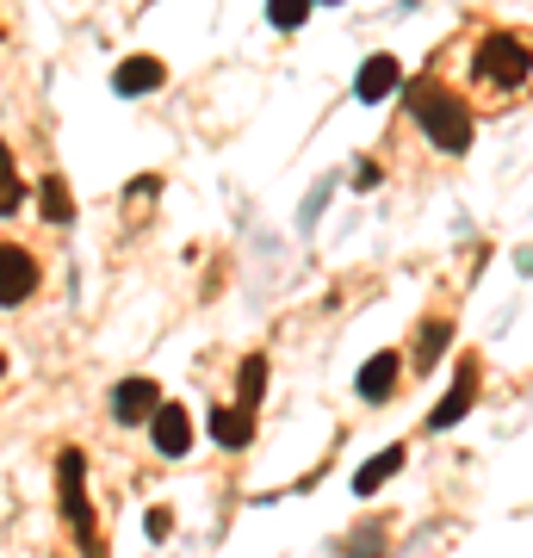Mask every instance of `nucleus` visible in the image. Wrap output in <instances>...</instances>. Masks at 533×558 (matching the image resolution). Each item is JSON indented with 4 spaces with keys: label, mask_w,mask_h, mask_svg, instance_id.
Returning a JSON list of instances; mask_svg holds the SVG:
<instances>
[{
    "label": "nucleus",
    "mask_w": 533,
    "mask_h": 558,
    "mask_svg": "<svg viewBox=\"0 0 533 558\" xmlns=\"http://www.w3.org/2000/svg\"><path fill=\"white\" fill-rule=\"evenodd\" d=\"M410 119L422 124V137L435 143V149H447V156H465L472 149V100L465 94H453L447 81L422 75L410 81Z\"/></svg>",
    "instance_id": "obj_1"
},
{
    "label": "nucleus",
    "mask_w": 533,
    "mask_h": 558,
    "mask_svg": "<svg viewBox=\"0 0 533 558\" xmlns=\"http://www.w3.org/2000/svg\"><path fill=\"white\" fill-rule=\"evenodd\" d=\"M472 81L496 100H514L533 87V32H484L472 50Z\"/></svg>",
    "instance_id": "obj_2"
},
{
    "label": "nucleus",
    "mask_w": 533,
    "mask_h": 558,
    "mask_svg": "<svg viewBox=\"0 0 533 558\" xmlns=\"http://www.w3.org/2000/svg\"><path fill=\"white\" fill-rule=\"evenodd\" d=\"M57 502H62L69 534H75L81 546H99L94 509H87V459H81V447H62V453H57Z\"/></svg>",
    "instance_id": "obj_3"
},
{
    "label": "nucleus",
    "mask_w": 533,
    "mask_h": 558,
    "mask_svg": "<svg viewBox=\"0 0 533 558\" xmlns=\"http://www.w3.org/2000/svg\"><path fill=\"white\" fill-rule=\"evenodd\" d=\"M32 292H38V260H32V248L0 242V304L13 311V304H25Z\"/></svg>",
    "instance_id": "obj_4"
},
{
    "label": "nucleus",
    "mask_w": 533,
    "mask_h": 558,
    "mask_svg": "<svg viewBox=\"0 0 533 558\" xmlns=\"http://www.w3.org/2000/svg\"><path fill=\"white\" fill-rule=\"evenodd\" d=\"M149 440H156L161 459L193 453V416H186V403H156V416H149Z\"/></svg>",
    "instance_id": "obj_5"
},
{
    "label": "nucleus",
    "mask_w": 533,
    "mask_h": 558,
    "mask_svg": "<svg viewBox=\"0 0 533 558\" xmlns=\"http://www.w3.org/2000/svg\"><path fill=\"white\" fill-rule=\"evenodd\" d=\"M397 87H403V62H397V57L378 50V57L360 62V75H354V100L360 106H378L385 94H397Z\"/></svg>",
    "instance_id": "obj_6"
},
{
    "label": "nucleus",
    "mask_w": 533,
    "mask_h": 558,
    "mask_svg": "<svg viewBox=\"0 0 533 558\" xmlns=\"http://www.w3.org/2000/svg\"><path fill=\"white\" fill-rule=\"evenodd\" d=\"M472 398H477V360H465V366H459V379H453V391L435 403L428 428H453V422H465V416H472Z\"/></svg>",
    "instance_id": "obj_7"
},
{
    "label": "nucleus",
    "mask_w": 533,
    "mask_h": 558,
    "mask_svg": "<svg viewBox=\"0 0 533 558\" xmlns=\"http://www.w3.org/2000/svg\"><path fill=\"white\" fill-rule=\"evenodd\" d=\"M156 403H161L156 379H124L119 391H112V416H119L124 428H137V422L156 416Z\"/></svg>",
    "instance_id": "obj_8"
},
{
    "label": "nucleus",
    "mask_w": 533,
    "mask_h": 558,
    "mask_svg": "<svg viewBox=\"0 0 533 558\" xmlns=\"http://www.w3.org/2000/svg\"><path fill=\"white\" fill-rule=\"evenodd\" d=\"M211 440L218 447H249L255 440V403H218L211 410Z\"/></svg>",
    "instance_id": "obj_9"
},
{
    "label": "nucleus",
    "mask_w": 533,
    "mask_h": 558,
    "mask_svg": "<svg viewBox=\"0 0 533 558\" xmlns=\"http://www.w3.org/2000/svg\"><path fill=\"white\" fill-rule=\"evenodd\" d=\"M397 373H403V360H397V354H373L366 366H360L354 391H360L366 403H385V398L397 391Z\"/></svg>",
    "instance_id": "obj_10"
},
{
    "label": "nucleus",
    "mask_w": 533,
    "mask_h": 558,
    "mask_svg": "<svg viewBox=\"0 0 533 558\" xmlns=\"http://www.w3.org/2000/svg\"><path fill=\"white\" fill-rule=\"evenodd\" d=\"M112 87L119 94H156V87H168V69H161L156 57H131L112 69Z\"/></svg>",
    "instance_id": "obj_11"
},
{
    "label": "nucleus",
    "mask_w": 533,
    "mask_h": 558,
    "mask_svg": "<svg viewBox=\"0 0 533 558\" xmlns=\"http://www.w3.org/2000/svg\"><path fill=\"white\" fill-rule=\"evenodd\" d=\"M397 472H403V447H385L378 459H366V465L354 472V490H360V497H373L378 484H391Z\"/></svg>",
    "instance_id": "obj_12"
},
{
    "label": "nucleus",
    "mask_w": 533,
    "mask_h": 558,
    "mask_svg": "<svg viewBox=\"0 0 533 558\" xmlns=\"http://www.w3.org/2000/svg\"><path fill=\"white\" fill-rule=\"evenodd\" d=\"M38 211H44V223H69V218H75V199H69V180H62V174H44L38 180Z\"/></svg>",
    "instance_id": "obj_13"
},
{
    "label": "nucleus",
    "mask_w": 533,
    "mask_h": 558,
    "mask_svg": "<svg viewBox=\"0 0 533 558\" xmlns=\"http://www.w3.org/2000/svg\"><path fill=\"white\" fill-rule=\"evenodd\" d=\"M25 205V180H20V161H13V149L0 143V218H13Z\"/></svg>",
    "instance_id": "obj_14"
},
{
    "label": "nucleus",
    "mask_w": 533,
    "mask_h": 558,
    "mask_svg": "<svg viewBox=\"0 0 533 558\" xmlns=\"http://www.w3.org/2000/svg\"><path fill=\"white\" fill-rule=\"evenodd\" d=\"M447 341H453V323H422V341H415V366L428 373V366L440 360V348H447Z\"/></svg>",
    "instance_id": "obj_15"
},
{
    "label": "nucleus",
    "mask_w": 533,
    "mask_h": 558,
    "mask_svg": "<svg viewBox=\"0 0 533 558\" xmlns=\"http://www.w3.org/2000/svg\"><path fill=\"white\" fill-rule=\"evenodd\" d=\"M261 391H267V360L249 354L242 360V373H237V403H261Z\"/></svg>",
    "instance_id": "obj_16"
},
{
    "label": "nucleus",
    "mask_w": 533,
    "mask_h": 558,
    "mask_svg": "<svg viewBox=\"0 0 533 558\" xmlns=\"http://www.w3.org/2000/svg\"><path fill=\"white\" fill-rule=\"evenodd\" d=\"M311 7L316 0H267V20H274L279 32H298V25L311 20Z\"/></svg>",
    "instance_id": "obj_17"
},
{
    "label": "nucleus",
    "mask_w": 533,
    "mask_h": 558,
    "mask_svg": "<svg viewBox=\"0 0 533 558\" xmlns=\"http://www.w3.org/2000/svg\"><path fill=\"white\" fill-rule=\"evenodd\" d=\"M143 527H149V539H168V527H174V521H168V509H149V521H143Z\"/></svg>",
    "instance_id": "obj_18"
},
{
    "label": "nucleus",
    "mask_w": 533,
    "mask_h": 558,
    "mask_svg": "<svg viewBox=\"0 0 533 558\" xmlns=\"http://www.w3.org/2000/svg\"><path fill=\"white\" fill-rule=\"evenodd\" d=\"M316 7H341V0H316Z\"/></svg>",
    "instance_id": "obj_19"
},
{
    "label": "nucleus",
    "mask_w": 533,
    "mask_h": 558,
    "mask_svg": "<svg viewBox=\"0 0 533 558\" xmlns=\"http://www.w3.org/2000/svg\"><path fill=\"white\" fill-rule=\"evenodd\" d=\"M0 373H7V354H0Z\"/></svg>",
    "instance_id": "obj_20"
}]
</instances>
